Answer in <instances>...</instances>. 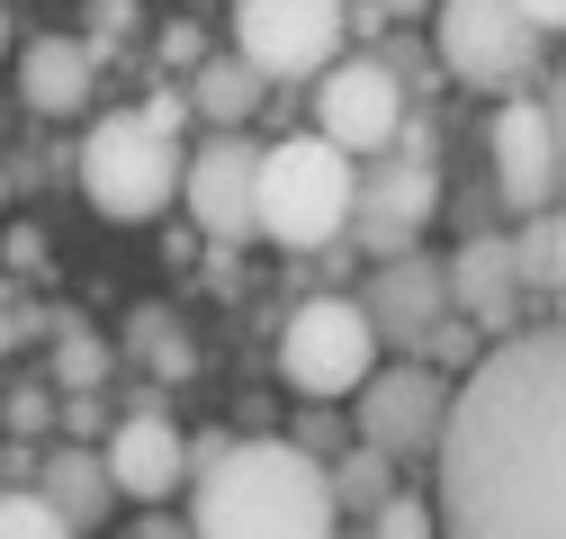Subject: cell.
<instances>
[{
  "label": "cell",
  "instance_id": "cell-1",
  "mask_svg": "<svg viewBox=\"0 0 566 539\" xmlns=\"http://www.w3.org/2000/svg\"><path fill=\"white\" fill-rule=\"evenodd\" d=\"M432 504L441 539H566V315L468 360Z\"/></svg>",
  "mask_w": 566,
  "mask_h": 539
},
{
  "label": "cell",
  "instance_id": "cell-2",
  "mask_svg": "<svg viewBox=\"0 0 566 539\" xmlns=\"http://www.w3.org/2000/svg\"><path fill=\"white\" fill-rule=\"evenodd\" d=\"M189 530L198 539H342L333 458H315L306 441H234L189 477Z\"/></svg>",
  "mask_w": 566,
  "mask_h": 539
},
{
  "label": "cell",
  "instance_id": "cell-3",
  "mask_svg": "<svg viewBox=\"0 0 566 539\" xmlns=\"http://www.w3.org/2000/svg\"><path fill=\"white\" fill-rule=\"evenodd\" d=\"M350 225H360V154H342L324 126L261 145V234L270 243L315 252Z\"/></svg>",
  "mask_w": 566,
  "mask_h": 539
},
{
  "label": "cell",
  "instance_id": "cell-4",
  "mask_svg": "<svg viewBox=\"0 0 566 539\" xmlns=\"http://www.w3.org/2000/svg\"><path fill=\"white\" fill-rule=\"evenodd\" d=\"M180 180H189L180 135H163L145 108L91 117V135H82V198H91V216L145 225V216H163L171 198H180Z\"/></svg>",
  "mask_w": 566,
  "mask_h": 539
},
{
  "label": "cell",
  "instance_id": "cell-5",
  "mask_svg": "<svg viewBox=\"0 0 566 539\" xmlns=\"http://www.w3.org/2000/svg\"><path fill=\"white\" fill-rule=\"evenodd\" d=\"M279 378L297 395L333 404V395H360L378 378V315L369 297H306L289 324H279Z\"/></svg>",
  "mask_w": 566,
  "mask_h": 539
},
{
  "label": "cell",
  "instance_id": "cell-6",
  "mask_svg": "<svg viewBox=\"0 0 566 539\" xmlns=\"http://www.w3.org/2000/svg\"><path fill=\"white\" fill-rule=\"evenodd\" d=\"M350 45V0H234V54L261 82H315Z\"/></svg>",
  "mask_w": 566,
  "mask_h": 539
},
{
  "label": "cell",
  "instance_id": "cell-7",
  "mask_svg": "<svg viewBox=\"0 0 566 539\" xmlns=\"http://www.w3.org/2000/svg\"><path fill=\"white\" fill-rule=\"evenodd\" d=\"M539 36L548 28L522 10V0H441V10H432L441 73L450 82H476V91H522Z\"/></svg>",
  "mask_w": 566,
  "mask_h": 539
},
{
  "label": "cell",
  "instance_id": "cell-8",
  "mask_svg": "<svg viewBox=\"0 0 566 539\" xmlns=\"http://www.w3.org/2000/svg\"><path fill=\"white\" fill-rule=\"evenodd\" d=\"M450 378L432 360H378V378L350 395V432L387 458H441V432H450Z\"/></svg>",
  "mask_w": 566,
  "mask_h": 539
},
{
  "label": "cell",
  "instance_id": "cell-9",
  "mask_svg": "<svg viewBox=\"0 0 566 539\" xmlns=\"http://www.w3.org/2000/svg\"><path fill=\"white\" fill-rule=\"evenodd\" d=\"M494 145V189H504L513 216H539L566 198V154H557V117H548V91H504V108H494L485 126Z\"/></svg>",
  "mask_w": 566,
  "mask_h": 539
},
{
  "label": "cell",
  "instance_id": "cell-10",
  "mask_svg": "<svg viewBox=\"0 0 566 539\" xmlns=\"http://www.w3.org/2000/svg\"><path fill=\"white\" fill-rule=\"evenodd\" d=\"M405 108H413L405 82L387 63H369V54H342V63L315 73V126L342 154H396L405 145Z\"/></svg>",
  "mask_w": 566,
  "mask_h": 539
},
{
  "label": "cell",
  "instance_id": "cell-11",
  "mask_svg": "<svg viewBox=\"0 0 566 539\" xmlns=\"http://www.w3.org/2000/svg\"><path fill=\"white\" fill-rule=\"evenodd\" d=\"M180 208L198 216L207 243H243V234H261V145H252L243 126H217V135L189 154Z\"/></svg>",
  "mask_w": 566,
  "mask_h": 539
},
{
  "label": "cell",
  "instance_id": "cell-12",
  "mask_svg": "<svg viewBox=\"0 0 566 539\" xmlns=\"http://www.w3.org/2000/svg\"><path fill=\"white\" fill-rule=\"evenodd\" d=\"M108 467H117V495H126V504H163V495H180V477H198L180 423L154 414V404L108 432Z\"/></svg>",
  "mask_w": 566,
  "mask_h": 539
},
{
  "label": "cell",
  "instance_id": "cell-13",
  "mask_svg": "<svg viewBox=\"0 0 566 539\" xmlns=\"http://www.w3.org/2000/svg\"><path fill=\"white\" fill-rule=\"evenodd\" d=\"M369 315H378V332H396L405 351H432V332L459 315V306H450V270L396 252V261L378 270V288H369Z\"/></svg>",
  "mask_w": 566,
  "mask_h": 539
},
{
  "label": "cell",
  "instance_id": "cell-14",
  "mask_svg": "<svg viewBox=\"0 0 566 539\" xmlns=\"http://www.w3.org/2000/svg\"><path fill=\"white\" fill-rule=\"evenodd\" d=\"M432 216V145L405 126V145H396V171H378V189L360 180V225L378 234V252H405L413 225Z\"/></svg>",
  "mask_w": 566,
  "mask_h": 539
},
{
  "label": "cell",
  "instance_id": "cell-15",
  "mask_svg": "<svg viewBox=\"0 0 566 539\" xmlns=\"http://www.w3.org/2000/svg\"><path fill=\"white\" fill-rule=\"evenodd\" d=\"M91 82H99V45H73V36H36L19 54V91L36 117H82L91 108Z\"/></svg>",
  "mask_w": 566,
  "mask_h": 539
},
{
  "label": "cell",
  "instance_id": "cell-16",
  "mask_svg": "<svg viewBox=\"0 0 566 539\" xmlns=\"http://www.w3.org/2000/svg\"><path fill=\"white\" fill-rule=\"evenodd\" d=\"M450 297H459V315H468V324L504 332V324L522 315V261H513V243L476 234V243L450 261Z\"/></svg>",
  "mask_w": 566,
  "mask_h": 539
},
{
  "label": "cell",
  "instance_id": "cell-17",
  "mask_svg": "<svg viewBox=\"0 0 566 539\" xmlns=\"http://www.w3.org/2000/svg\"><path fill=\"white\" fill-rule=\"evenodd\" d=\"M36 486L54 495V512L73 521L82 539L108 521V504H126L117 495V467H108V450H82V441H63V450H45V467H36Z\"/></svg>",
  "mask_w": 566,
  "mask_h": 539
},
{
  "label": "cell",
  "instance_id": "cell-18",
  "mask_svg": "<svg viewBox=\"0 0 566 539\" xmlns=\"http://www.w3.org/2000/svg\"><path fill=\"white\" fill-rule=\"evenodd\" d=\"M189 99H198V117H207V126H243V117H252V99H261V73H252L243 54H226V63H198Z\"/></svg>",
  "mask_w": 566,
  "mask_h": 539
},
{
  "label": "cell",
  "instance_id": "cell-19",
  "mask_svg": "<svg viewBox=\"0 0 566 539\" xmlns=\"http://www.w3.org/2000/svg\"><path fill=\"white\" fill-rule=\"evenodd\" d=\"M0 539H82L45 486H0Z\"/></svg>",
  "mask_w": 566,
  "mask_h": 539
},
{
  "label": "cell",
  "instance_id": "cell-20",
  "mask_svg": "<svg viewBox=\"0 0 566 539\" xmlns=\"http://www.w3.org/2000/svg\"><path fill=\"white\" fill-rule=\"evenodd\" d=\"M387 467H396V458H387V450H369V441L350 450V458H333V486H342V512H350V504H360V512H378V504L396 495V486H387Z\"/></svg>",
  "mask_w": 566,
  "mask_h": 539
},
{
  "label": "cell",
  "instance_id": "cell-21",
  "mask_svg": "<svg viewBox=\"0 0 566 539\" xmlns=\"http://www.w3.org/2000/svg\"><path fill=\"white\" fill-rule=\"evenodd\" d=\"M513 261H522V288H539V279H557V208H539V216H522V234H513Z\"/></svg>",
  "mask_w": 566,
  "mask_h": 539
},
{
  "label": "cell",
  "instance_id": "cell-22",
  "mask_svg": "<svg viewBox=\"0 0 566 539\" xmlns=\"http://www.w3.org/2000/svg\"><path fill=\"white\" fill-rule=\"evenodd\" d=\"M369 530H378V539H441V504H422V495H387V504L369 512Z\"/></svg>",
  "mask_w": 566,
  "mask_h": 539
},
{
  "label": "cell",
  "instance_id": "cell-23",
  "mask_svg": "<svg viewBox=\"0 0 566 539\" xmlns=\"http://www.w3.org/2000/svg\"><path fill=\"white\" fill-rule=\"evenodd\" d=\"M54 378L73 387V395H82V387H99V378H108V351H99V332H63V351H54Z\"/></svg>",
  "mask_w": 566,
  "mask_h": 539
},
{
  "label": "cell",
  "instance_id": "cell-24",
  "mask_svg": "<svg viewBox=\"0 0 566 539\" xmlns=\"http://www.w3.org/2000/svg\"><path fill=\"white\" fill-rule=\"evenodd\" d=\"M135 324H145V332H135V342H145V360H154L163 378H189V342H171L163 315H135Z\"/></svg>",
  "mask_w": 566,
  "mask_h": 539
},
{
  "label": "cell",
  "instance_id": "cell-25",
  "mask_svg": "<svg viewBox=\"0 0 566 539\" xmlns=\"http://www.w3.org/2000/svg\"><path fill=\"white\" fill-rule=\"evenodd\" d=\"M45 414H54V404H45V387H19L10 404H0V423H10V432H45Z\"/></svg>",
  "mask_w": 566,
  "mask_h": 539
},
{
  "label": "cell",
  "instance_id": "cell-26",
  "mask_svg": "<svg viewBox=\"0 0 566 539\" xmlns=\"http://www.w3.org/2000/svg\"><path fill=\"white\" fill-rule=\"evenodd\" d=\"M145 117H154L163 135H180V117H198V99H180V91H154V99H145Z\"/></svg>",
  "mask_w": 566,
  "mask_h": 539
},
{
  "label": "cell",
  "instance_id": "cell-27",
  "mask_svg": "<svg viewBox=\"0 0 566 539\" xmlns=\"http://www.w3.org/2000/svg\"><path fill=\"white\" fill-rule=\"evenodd\" d=\"M117 28H135V0H91V36H117Z\"/></svg>",
  "mask_w": 566,
  "mask_h": 539
},
{
  "label": "cell",
  "instance_id": "cell-28",
  "mask_svg": "<svg viewBox=\"0 0 566 539\" xmlns=\"http://www.w3.org/2000/svg\"><path fill=\"white\" fill-rule=\"evenodd\" d=\"M126 539H198V530H189V521H163V512H154V504H145V521H135V530H126Z\"/></svg>",
  "mask_w": 566,
  "mask_h": 539
},
{
  "label": "cell",
  "instance_id": "cell-29",
  "mask_svg": "<svg viewBox=\"0 0 566 539\" xmlns=\"http://www.w3.org/2000/svg\"><path fill=\"white\" fill-rule=\"evenodd\" d=\"M548 117H557V154H566V63H557V82H548Z\"/></svg>",
  "mask_w": 566,
  "mask_h": 539
},
{
  "label": "cell",
  "instance_id": "cell-30",
  "mask_svg": "<svg viewBox=\"0 0 566 539\" xmlns=\"http://www.w3.org/2000/svg\"><path fill=\"white\" fill-rule=\"evenodd\" d=\"M522 10H531V19H539V28H548V36H557V28H566V0H522Z\"/></svg>",
  "mask_w": 566,
  "mask_h": 539
},
{
  "label": "cell",
  "instance_id": "cell-31",
  "mask_svg": "<svg viewBox=\"0 0 566 539\" xmlns=\"http://www.w3.org/2000/svg\"><path fill=\"white\" fill-rule=\"evenodd\" d=\"M378 10H387V19H432L441 0H378Z\"/></svg>",
  "mask_w": 566,
  "mask_h": 539
},
{
  "label": "cell",
  "instance_id": "cell-32",
  "mask_svg": "<svg viewBox=\"0 0 566 539\" xmlns=\"http://www.w3.org/2000/svg\"><path fill=\"white\" fill-rule=\"evenodd\" d=\"M557 288H566V198H557Z\"/></svg>",
  "mask_w": 566,
  "mask_h": 539
},
{
  "label": "cell",
  "instance_id": "cell-33",
  "mask_svg": "<svg viewBox=\"0 0 566 539\" xmlns=\"http://www.w3.org/2000/svg\"><path fill=\"white\" fill-rule=\"evenodd\" d=\"M0 54H10V19H0Z\"/></svg>",
  "mask_w": 566,
  "mask_h": 539
},
{
  "label": "cell",
  "instance_id": "cell-34",
  "mask_svg": "<svg viewBox=\"0 0 566 539\" xmlns=\"http://www.w3.org/2000/svg\"><path fill=\"white\" fill-rule=\"evenodd\" d=\"M0 208H10V180H0Z\"/></svg>",
  "mask_w": 566,
  "mask_h": 539
},
{
  "label": "cell",
  "instance_id": "cell-35",
  "mask_svg": "<svg viewBox=\"0 0 566 539\" xmlns=\"http://www.w3.org/2000/svg\"><path fill=\"white\" fill-rule=\"evenodd\" d=\"M369 539H378V530H369Z\"/></svg>",
  "mask_w": 566,
  "mask_h": 539
}]
</instances>
